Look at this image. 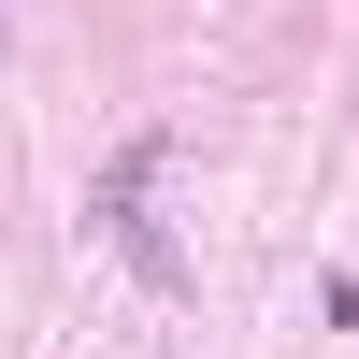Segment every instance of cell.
<instances>
[{
  "label": "cell",
  "instance_id": "6da1fadb",
  "mask_svg": "<svg viewBox=\"0 0 359 359\" xmlns=\"http://www.w3.org/2000/svg\"><path fill=\"white\" fill-rule=\"evenodd\" d=\"M0 43H15V15H0Z\"/></svg>",
  "mask_w": 359,
  "mask_h": 359
}]
</instances>
